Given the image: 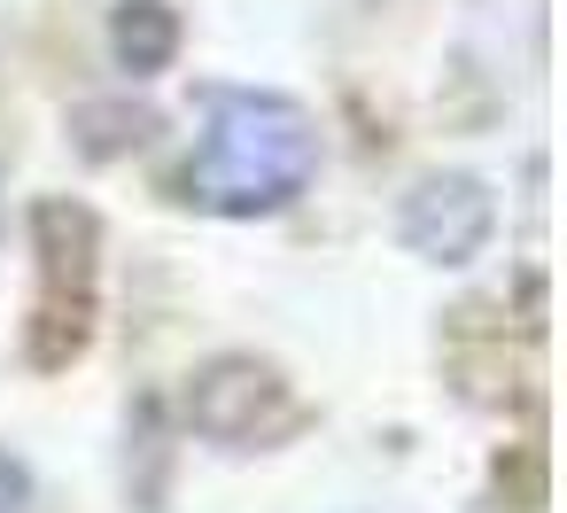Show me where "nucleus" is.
<instances>
[{"label":"nucleus","instance_id":"nucleus-7","mask_svg":"<svg viewBox=\"0 0 567 513\" xmlns=\"http://www.w3.org/2000/svg\"><path fill=\"white\" fill-rule=\"evenodd\" d=\"M32 505V466L17 451H0V513H24Z\"/></svg>","mask_w":567,"mask_h":513},{"label":"nucleus","instance_id":"nucleus-1","mask_svg":"<svg viewBox=\"0 0 567 513\" xmlns=\"http://www.w3.org/2000/svg\"><path fill=\"white\" fill-rule=\"evenodd\" d=\"M319 179V125L288 94L226 86L210 94V125L179 164V195L210 218H272Z\"/></svg>","mask_w":567,"mask_h":513},{"label":"nucleus","instance_id":"nucleus-3","mask_svg":"<svg viewBox=\"0 0 567 513\" xmlns=\"http://www.w3.org/2000/svg\"><path fill=\"white\" fill-rule=\"evenodd\" d=\"M303 420L288 373L272 358H249V350H218L210 366H195L187 381V428L218 451H265L280 443L288 428Z\"/></svg>","mask_w":567,"mask_h":513},{"label":"nucleus","instance_id":"nucleus-6","mask_svg":"<svg viewBox=\"0 0 567 513\" xmlns=\"http://www.w3.org/2000/svg\"><path fill=\"white\" fill-rule=\"evenodd\" d=\"M156 133H164V117H156L148 102H79V110H71V148H79L86 164H117V156L148 148Z\"/></svg>","mask_w":567,"mask_h":513},{"label":"nucleus","instance_id":"nucleus-5","mask_svg":"<svg viewBox=\"0 0 567 513\" xmlns=\"http://www.w3.org/2000/svg\"><path fill=\"white\" fill-rule=\"evenodd\" d=\"M187 48V24L172 0H117L110 9V63L125 79H164Z\"/></svg>","mask_w":567,"mask_h":513},{"label":"nucleus","instance_id":"nucleus-4","mask_svg":"<svg viewBox=\"0 0 567 513\" xmlns=\"http://www.w3.org/2000/svg\"><path fill=\"white\" fill-rule=\"evenodd\" d=\"M497 234V195L474 172H427L396 203V242L420 265H474Z\"/></svg>","mask_w":567,"mask_h":513},{"label":"nucleus","instance_id":"nucleus-2","mask_svg":"<svg viewBox=\"0 0 567 513\" xmlns=\"http://www.w3.org/2000/svg\"><path fill=\"white\" fill-rule=\"evenodd\" d=\"M32 265H40V304L24 358L32 366H71L94 342V304H102V218L79 195H40L32 203Z\"/></svg>","mask_w":567,"mask_h":513}]
</instances>
